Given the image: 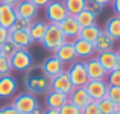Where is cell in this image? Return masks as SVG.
Returning a JSON list of instances; mask_svg holds the SVG:
<instances>
[{
	"instance_id": "cell-41",
	"label": "cell",
	"mask_w": 120,
	"mask_h": 114,
	"mask_svg": "<svg viewBox=\"0 0 120 114\" xmlns=\"http://www.w3.org/2000/svg\"><path fill=\"white\" fill-rule=\"evenodd\" d=\"M0 2H3V3H6V5H9V6H15L20 0H0Z\"/></svg>"
},
{
	"instance_id": "cell-46",
	"label": "cell",
	"mask_w": 120,
	"mask_h": 114,
	"mask_svg": "<svg viewBox=\"0 0 120 114\" xmlns=\"http://www.w3.org/2000/svg\"><path fill=\"white\" fill-rule=\"evenodd\" d=\"M112 114H120V111H114V113H112Z\"/></svg>"
},
{
	"instance_id": "cell-25",
	"label": "cell",
	"mask_w": 120,
	"mask_h": 114,
	"mask_svg": "<svg viewBox=\"0 0 120 114\" xmlns=\"http://www.w3.org/2000/svg\"><path fill=\"white\" fill-rule=\"evenodd\" d=\"M62 2L65 5L68 15H73V17L85 9V0H62Z\"/></svg>"
},
{
	"instance_id": "cell-13",
	"label": "cell",
	"mask_w": 120,
	"mask_h": 114,
	"mask_svg": "<svg viewBox=\"0 0 120 114\" xmlns=\"http://www.w3.org/2000/svg\"><path fill=\"white\" fill-rule=\"evenodd\" d=\"M53 56L56 59L62 62V64H71L73 61H76V52H75V47H73V41H65L62 46H59L58 49L53 52Z\"/></svg>"
},
{
	"instance_id": "cell-8",
	"label": "cell",
	"mask_w": 120,
	"mask_h": 114,
	"mask_svg": "<svg viewBox=\"0 0 120 114\" xmlns=\"http://www.w3.org/2000/svg\"><path fill=\"white\" fill-rule=\"evenodd\" d=\"M14 9H15L17 17L24 18V20H29V21H34L37 18V15H38V9L40 8H37L30 0H20V2L14 6Z\"/></svg>"
},
{
	"instance_id": "cell-17",
	"label": "cell",
	"mask_w": 120,
	"mask_h": 114,
	"mask_svg": "<svg viewBox=\"0 0 120 114\" xmlns=\"http://www.w3.org/2000/svg\"><path fill=\"white\" fill-rule=\"evenodd\" d=\"M68 102V94L59 93L55 90H49L46 96V105L47 108H53V110H59L61 106H64Z\"/></svg>"
},
{
	"instance_id": "cell-5",
	"label": "cell",
	"mask_w": 120,
	"mask_h": 114,
	"mask_svg": "<svg viewBox=\"0 0 120 114\" xmlns=\"http://www.w3.org/2000/svg\"><path fill=\"white\" fill-rule=\"evenodd\" d=\"M44 9H46V17H47V20H49V23L59 24L68 15L62 0H52Z\"/></svg>"
},
{
	"instance_id": "cell-37",
	"label": "cell",
	"mask_w": 120,
	"mask_h": 114,
	"mask_svg": "<svg viewBox=\"0 0 120 114\" xmlns=\"http://www.w3.org/2000/svg\"><path fill=\"white\" fill-rule=\"evenodd\" d=\"M30 2H32L37 8H46V6L49 5L52 0H30Z\"/></svg>"
},
{
	"instance_id": "cell-19",
	"label": "cell",
	"mask_w": 120,
	"mask_h": 114,
	"mask_svg": "<svg viewBox=\"0 0 120 114\" xmlns=\"http://www.w3.org/2000/svg\"><path fill=\"white\" fill-rule=\"evenodd\" d=\"M9 41H12L17 49H27L32 44L27 30H9Z\"/></svg>"
},
{
	"instance_id": "cell-42",
	"label": "cell",
	"mask_w": 120,
	"mask_h": 114,
	"mask_svg": "<svg viewBox=\"0 0 120 114\" xmlns=\"http://www.w3.org/2000/svg\"><path fill=\"white\" fill-rule=\"evenodd\" d=\"M44 114H59V110H53V108H47V110H44Z\"/></svg>"
},
{
	"instance_id": "cell-35",
	"label": "cell",
	"mask_w": 120,
	"mask_h": 114,
	"mask_svg": "<svg viewBox=\"0 0 120 114\" xmlns=\"http://www.w3.org/2000/svg\"><path fill=\"white\" fill-rule=\"evenodd\" d=\"M82 114H100V110H99L97 102L91 100L87 106H84V108H82Z\"/></svg>"
},
{
	"instance_id": "cell-43",
	"label": "cell",
	"mask_w": 120,
	"mask_h": 114,
	"mask_svg": "<svg viewBox=\"0 0 120 114\" xmlns=\"http://www.w3.org/2000/svg\"><path fill=\"white\" fill-rule=\"evenodd\" d=\"M30 114H44V110H43V108H41V106L38 105V106H37V108L34 110V111L30 113Z\"/></svg>"
},
{
	"instance_id": "cell-2",
	"label": "cell",
	"mask_w": 120,
	"mask_h": 114,
	"mask_svg": "<svg viewBox=\"0 0 120 114\" xmlns=\"http://www.w3.org/2000/svg\"><path fill=\"white\" fill-rule=\"evenodd\" d=\"M65 41H68V40L64 37L62 30L59 29V24L49 23V21H47L46 34H44L43 40H41V44H43L44 49L49 50V52H55V50L58 49L59 46H62Z\"/></svg>"
},
{
	"instance_id": "cell-32",
	"label": "cell",
	"mask_w": 120,
	"mask_h": 114,
	"mask_svg": "<svg viewBox=\"0 0 120 114\" xmlns=\"http://www.w3.org/2000/svg\"><path fill=\"white\" fill-rule=\"evenodd\" d=\"M106 99H109L112 103H120V87H108Z\"/></svg>"
},
{
	"instance_id": "cell-3",
	"label": "cell",
	"mask_w": 120,
	"mask_h": 114,
	"mask_svg": "<svg viewBox=\"0 0 120 114\" xmlns=\"http://www.w3.org/2000/svg\"><path fill=\"white\" fill-rule=\"evenodd\" d=\"M11 106L14 110H17L18 113H21V114H30L38 106V100L30 93H21V94H17V96L12 99Z\"/></svg>"
},
{
	"instance_id": "cell-22",
	"label": "cell",
	"mask_w": 120,
	"mask_h": 114,
	"mask_svg": "<svg viewBox=\"0 0 120 114\" xmlns=\"http://www.w3.org/2000/svg\"><path fill=\"white\" fill-rule=\"evenodd\" d=\"M103 32L108 34L114 41H120V17L119 15H112L111 18H108L103 27Z\"/></svg>"
},
{
	"instance_id": "cell-11",
	"label": "cell",
	"mask_w": 120,
	"mask_h": 114,
	"mask_svg": "<svg viewBox=\"0 0 120 114\" xmlns=\"http://www.w3.org/2000/svg\"><path fill=\"white\" fill-rule=\"evenodd\" d=\"M85 64V68H87V75H88V79L90 81H94V79H106V70L102 67V64L99 62V59L96 56L93 58H88L84 61Z\"/></svg>"
},
{
	"instance_id": "cell-30",
	"label": "cell",
	"mask_w": 120,
	"mask_h": 114,
	"mask_svg": "<svg viewBox=\"0 0 120 114\" xmlns=\"http://www.w3.org/2000/svg\"><path fill=\"white\" fill-rule=\"evenodd\" d=\"M11 72H12L11 59L6 58V56H0V76L11 75Z\"/></svg>"
},
{
	"instance_id": "cell-26",
	"label": "cell",
	"mask_w": 120,
	"mask_h": 114,
	"mask_svg": "<svg viewBox=\"0 0 120 114\" xmlns=\"http://www.w3.org/2000/svg\"><path fill=\"white\" fill-rule=\"evenodd\" d=\"M75 18H76V21L79 23L81 27H87V26L97 24V23H96V15L91 14V12L87 11V9H84V11L79 12L78 15H75Z\"/></svg>"
},
{
	"instance_id": "cell-9",
	"label": "cell",
	"mask_w": 120,
	"mask_h": 114,
	"mask_svg": "<svg viewBox=\"0 0 120 114\" xmlns=\"http://www.w3.org/2000/svg\"><path fill=\"white\" fill-rule=\"evenodd\" d=\"M73 88L75 87H73V84H71V79H70V76H68L67 70L50 79V90L59 91V93H64V94H70Z\"/></svg>"
},
{
	"instance_id": "cell-38",
	"label": "cell",
	"mask_w": 120,
	"mask_h": 114,
	"mask_svg": "<svg viewBox=\"0 0 120 114\" xmlns=\"http://www.w3.org/2000/svg\"><path fill=\"white\" fill-rule=\"evenodd\" d=\"M111 5H112V9H114V14L120 17V0H112Z\"/></svg>"
},
{
	"instance_id": "cell-47",
	"label": "cell",
	"mask_w": 120,
	"mask_h": 114,
	"mask_svg": "<svg viewBox=\"0 0 120 114\" xmlns=\"http://www.w3.org/2000/svg\"><path fill=\"white\" fill-rule=\"evenodd\" d=\"M0 56H2V52H0Z\"/></svg>"
},
{
	"instance_id": "cell-39",
	"label": "cell",
	"mask_w": 120,
	"mask_h": 114,
	"mask_svg": "<svg viewBox=\"0 0 120 114\" xmlns=\"http://www.w3.org/2000/svg\"><path fill=\"white\" fill-rule=\"evenodd\" d=\"M93 2H96L97 5H100L102 8H105V6L111 5V2H112V0H93Z\"/></svg>"
},
{
	"instance_id": "cell-29",
	"label": "cell",
	"mask_w": 120,
	"mask_h": 114,
	"mask_svg": "<svg viewBox=\"0 0 120 114\" xmlns=\"http://www.w3.org/2000/svg\"><path fill=\"white\" fill-rule=\"evenodd\" d=\"M30 23H32V21L17 17V18H15V21H14V24L9 27V30H27V29H29V26H30Z\"/></svg>"
},
{
	"instance_id": "cell-7",
	"label": "cell",
	"mask_w": 120,
	"mask_h": 114,
	"mask_svg": "<svg viewBox=\"0 0 120 114\" xmlns=\"http://www.w3.org/2000/svg\"><path fill=\"white\" fill-rule=\"evenodd\" d=\"M108 82L106 79H94V81H88L85 85L88 96L91 97V100L99 102L103 97H106V91H108Z\"/></svg>"
},
{
	"instance_id": "cell-33",
	"label": "cell",
	"mask_w": 120,
	"mask_h": 114,
	"mask_svg": "<svg viewBox=\"0 0 120 114\" xmlns=\"http://www.w3.org/2000/svg\"><path fill=\"white\" fill-rule=\"evenodd\" d=\"M59 114H82V110L79 106L73 105V103L67 102L64 106H61L59 108Z\"/></svg>"
},
{
	"instance_id": "cell-34",
	"label": "cell",
	"mask_w": 120,
	"mask_h": 114,
	"mask_svg": "<svg viewBox=\"0 0 120 114\" xmlns=\"http://www.w3.org/2000/svg\"><path fill=\"white\" fill-rule=\"evenodd\" d=\"M85 9H87V11H90L91 14H94L97 17V15L102 12L103 8L100 5H97L96 2H93V0H85Z\"/></svg>"
},
{
	"instance_id": "cell-44",
	"label": "cell",
	"mask_w": 120,
	"mask_h": 114,
	"mask_svg": "<svg viewBox=\"0 0 120 114\" xmlns=\"http://www.w3.org/2000/svg\"><path fill=\"white\" fill-rule=\"evenodd\" d=\"M116 68L120 70V52H117V61H116Z\"/></svg>"
},
{
	"instance_id": "cell-28",
	"label": "cell",
	"mask_w": 120,
	"mask_h": 114,
	"mask_svg": "<svg viewBox=\"0 0 120 114\" xmlns=\"http://www.w3.org/2000/svg\"><path fill=\"white\" fill-rule=\"evenodd\" d=\"M0 52H2V56H6V58L11 59V56L17 52V46L12 41H6L0 46Z\"/></svg>"
},
{
	"instance_id": "cell-24",
	"label": "cell",
	"mask_w": 120,
	"mask_h": 114,
	"mask_svg": "<svg viewBox=\"0 0 120 114\" xmlns=\"http://www.w3.org/2000/svg\"><path fill=\"white\" fill-rule=\"evenodd\" d=\"M100 32H102V29H100L97 24L87 26V27H81L78 38H81V40H85V41H88V43H94V41L97 40V37L100 35Z\"/></svg>"
},
{
	"instance_id": "cell-31",
	"label": "cell",
	"mask_w": 120,
	"mask_h": 114,
	"mask_svg": "<svg viewBox=\"0 0 120 114\" xmlns=\"http://www.w3.org/2000/svg\"><path fill=\"white\" fill-rule=\"evenodd\" d=\"M106 82L109 87H120V70H112L106 76Z\"/></svg>"
},
{
	"instance_id": "cell-23",
	"label": "cell",
	"mask_w": 120,
	"mask_h": 114,
	"mask_svg": "<svg viewBox=\"0 0 120 114\" xmlns=\"http://www.w3.org/2000/svg\"><path fill=\"white\" fill-rule=\"evenodd\" d=\"M94 49H96V53H100V52H106V50H114V44L116 41L112 40L108 34H105L102 30L100 35L97 37V40L94 41Z\"/></svg>"
},
{
	"instance_id": "cell-16",
	"label": "cell",
	"mask_w": 120,
	"mask_h": 114,
	"mask_svg": "<svg viewBox=\"0 0 120 114\" xmlns=\"http://www.w3.org/2000/svg\"><path fill=\"white\" fill-rule=\"evenodd\" d=\"M68 102L76 105V106H79L82 110L84 106H87L88 103L91 102V97L88 96L85 87H75L73 90H71V93L68 94Z\"/></svg>"
},
{
	"instance_id": "cell-40",
	"label": "cell",
	"mask_w": 120,
	"mask_h": 114,
	"mask_svg": "<svg viewBox=\"0 0 120 114\" xmlns=\"http://www.w3.org/2000/svg\"><path fill=\"white\" fill-rule=\"evenodd\" d=\"M12 113V106H3V108H0V114H11Z\"/></svg>"
},
{
	"instance_id": "cell-10",
	"label": "cell",
	"mask_w": 120,
	"mask_h": 114,
	"mask_svg": "<svg viewBox=\"0 0 120 114\" xmlns=\"http://www.w3.org/2000/svg\"><path fill=\"white\" fill-rule=\"evenodd\" d=\"M40 67H41V70L44 72V75H46L49 79H52V78H55V76L61 75L62 72H65V65L62 64L59 59H56L53 55L44 59L43 64H41Z\"/></svg>"
},
{
	"instance_id": "cell-4",
	"label": "cell",
	"mask_w": 120,
	"mask_h": 114,
	"mask_svg": "<svg viewBox=\"0 0 120 114\" xmlns=\"http://www.w3.org/2000/svg\"><path fill=\"white\" fill-rule=\"evenodd\" d=\"M67 73L71 79V84L73 87H85L87 82L90 81L88 79V75H87V68H85V64L84 61H73L67 68Z\"/></svg>"
},
{
	"instance_id": "cell-36",
	"label": "cell",
	"mask_w": 120,
	"mask_h": 114,
	"mask_svg": "<svg viewBox=\"0 0 120 114\" xmlns=\"http://www.w3.org/2000/svg\"><path fill=\"white\" fill-rule=\"evenodd\" d=\"M6 41H9V29L0 26V46L3 43H6Z\"/></svg>"
},
{
	"instance_id": "cell-27",
	"label": "cell",
	"mask_w": 120,
	"mask_h": 114,
	"mask_svg": "<svg viewBox=\"0 0 120 114\" xmlns=\"http://www.w3.org/2000/svg\"><path fill=\"white\" fill-rule=\"evenodd\" d=\"M97 105H99L100 114H112L116 111V103H112L111 100L106 99V97H103L102 100H99Z\"/></svg>"
},
{
	"instance_id": "cell-18",
	"label": "cell",
	"mask_w": 120,
	"mask_h": 114,
	"mask_svg": "<svg viewBox=\"0 0 120 114\" xmlns=\"http://www.w3.org/2000/svg\"><path fill=\"white\" fill-rule=\"evenodd\" d=\"M15 18H17V14H15L14 6H9L6 3L0 2V26L9 29L14 24Z\"/></svg>"
},
{
	"instance_id": "cell-14",
	"label": "cell",
	"mask_w": 120,
	"mask_h": 114,
	"mask_svg": "<svg viewBox=\"0 0 120 114\" xmlns=\"http://www.w3.org/2000/svg\"><path fill=\"white\" fill-rule=\"evenodd\" d=\"M18 90V82L14 76H0V99H9Z\"/></svg>"
},
{
	"instance_id": "cell-15",
	"label": "cell",
	"mask_w": 120,
	"mask_h": 114,
	"mask_svg": "<svg viewBox=\"0 0 120 114\" xmlns=\"http://www.w3.org/2000/svg\"><path fill=\"white\" fill-rule=\"evenodd\" d=\"M73 47H75V52H76V58H84V61L96 56V49H94L93 43L76 38V40H73Z\"/></svg>"
},
{
	"instance_id": "cell-45",
	"label": "cell",
	"mask_w": 120,
	"mask_h": 114,
	"mask_svg": "<svg viewBox=\"0 0 120 114\" xmlns=\"http://www.w3.org/2000/svg\"><path fill=\"white\" fill-rule=\"evenodd\" d=\"M11 114H21V113H18L17 110H14V108H12V113H11Z\"/></svg>"
},
{
	"instance_id": "cell-1",
	"label": "cell",
	"mask_w": 120,
	"mask_h": 114,
	"mask_svg": "<svg viewBox=\"0 0 120 114\" xmlns=\"http://www.w3.org/2000/svg\"><path fill=\"white\" fill-rule=\"evenodd\" d=\"M24 87L30 94H44L50 90V79L44 75L41 67H30L24 76Z\"/></svg>"
},
{
	"instance_id": "cell-20",
	"label": "cell",
	"mask_w": 120,
	"mask_h": 114,
	"mask_svg": "<svg viewBox=\"0 0 120 114\" xmlns=\"http://www.w3.org/2000/svg\"><path fill=\"white\" fill-rule=\"evenodd\" d=\"M96 58L102 64V67L106 70V73L116 70V61H117V52L116 50H106V52L96 53Z\"/></svg>"
},
{
	"instance_id": "cell-21",
	"label": "cell",
	"mask_w": 120,
	"mask_h": 114,
	"mask_svg": "<svg viewBox=\"0 0 120 114\" xmlns=\"http://www.w3.org/2000/svg\"><path fill=\"white\" fill-rule=\"evenodd\" d=\"M46 29H47V21H41V20L35 21V20H34L32 23H30L29 29H27L32 43H41L44 34H46Z\"/></svg>"
},
{
	"instance_id": "cell-12",
	"label": "cell",
	"mask_w": 120,
	"mask_h": 114,
	"mask_svg": "<svg viewBox=\"0 0 120 114\" xmlns=\"http://www.w3.org/2000/svg\"><path fill=\"white\" fill-rule=\"evenodd\" d=\"M59 29L62 30L64 37L67 38L68 41H73L79 35L81 26H79V23L76 21V18H75L73 15H67V17L59 23Z\"/></svg>"
},
{
	"instance_id": "cell-48",
	"label": "cell",
	"mask_w": 120,
	"mask_h": 114,
	"mask_svg": "<svg viewBox=\"0 0 120 114\" xmlns=\"http://www.w3.org/2000/svg\"><path fill=\"white\" fill-rule=\"evenodd\" d=\"M119 52H120V49H119Z\"/></svg>"
},
{
	"instance_id": "cell-6",
	"label": "cell",
	"mask_w": 120,
	"mask_h": 114,
	"mask_svg": "<svg viewBox=\"0 0 120 114\" xmlns=\"http://www.w3.org/2000/svg\"><path fill=\"white\" fill-rule=\"evenodd\" d=\"M11 65L12 70L17 72H27L34 65L32 55L27 49H17V52L11 56Z\"/></svg>"
}]
</instances>
